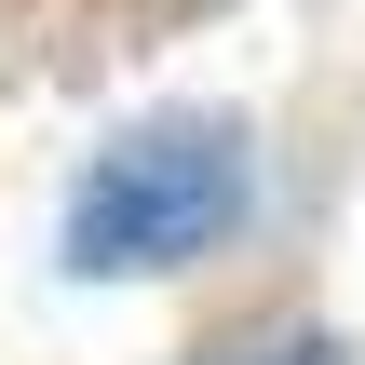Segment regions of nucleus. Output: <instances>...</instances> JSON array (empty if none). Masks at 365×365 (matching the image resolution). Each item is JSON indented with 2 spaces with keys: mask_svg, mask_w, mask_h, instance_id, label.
<instances>
[{
  "mask_svg": "<svg viewBox=\"0 0 365 365\" xmlns=\"http://www.w3.org/2000/svg\"><path fill=\"white\" fill-rule=\"evenodd\" d=\"M257 365H352V352H325V339H298V352H257Z\"/></svg>",
  "mask_w": 365,
  "mask_h": 365,
  "instance_id": "f03ea898",
  "label": "nucleus"
},
{
  "mask_svg": "<svg viewBox=\"0 0 365 365\" xmlns=\"http://www.w3.org/2000/svg\"><path fill=\"white\" fill-rule=\"evenodd\" d=\"M149 14H217V0H149Z\"/></svg>",
  "mask_w": 365,
  "mask_h": 365,
  "instance_id": "7ed1b4c3",
  "label": "nucleus"
},
{
  "mask_svg": "<svg viewBox=\"0 0 365 365\" xmlns=\"http://www.w3.org/2000/svg\"><path fill=\"white\" fill-rule=\"evenodd\" d=\"M257 217V149L230 108H163L135 135H108L68 190V271L81 284H149V271H190L217 257L230 230Z\"/></svg>",
  "mask_w": 365,
  "mask_h": 365,
  "instance_id": "f257e3e1",
  "label": "nucleus"
}]
</instances>
